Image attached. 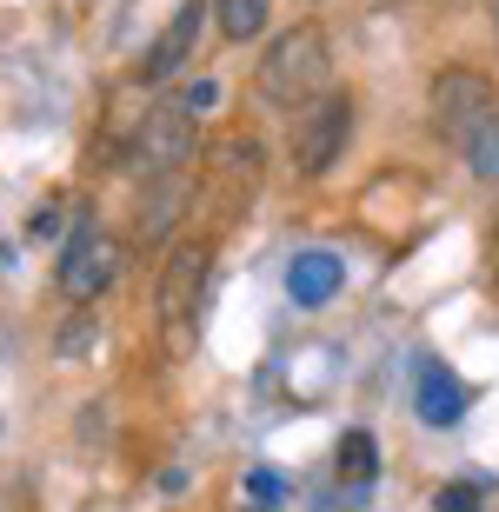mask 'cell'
<instances>
[{
    "label": "cell",
    "mask_w": 499,
    "mask_h": 512,
    "mask_svg": "<svg viewBox=\"0 0 499 512\" xmlns=\"http://www.w3.org/2000/svg\"><path fill=\"white\" fill-rule=\"evenodd\" d=\"M346 140H353V94H320L293 120V167L307 180H320L327 167H340Z\"/></svg>",
    "instance_id": "5b68a950"
},
{
    "label": "cell",
    "mask_w": 499,
    "mask_h": 512,
    "mask_svg": "<svg viewBox=\"0 0 499 512\" xmlns=\"http://www.w3.org/2000/svg\"><path fill=\"white\" fill-rule=\"evenodd\" d=\"M340 286H346V260L333 247H307V253H293L287 260V300L293 306H333L340 300Z\"/></svg>",
    "instance_id": "52a82bcc"
},
{
    "label": "cell",
    "mask_w": 499,
    "mask_h": 512,
    "mask_svg": "<svg viewBox=\"0 0 499 512\" xmlns=\"http://www.w3.org/2000/svg\"><path fill=\"white\" fill-rule=\"evenodd\" d=\"M87 346H94V320H87V313H80V320H67L60 326V360H80V353H87Z\"/></svg>",
    "instance_id": "2e32d148"
},
{
    "label": "cell",
    "mask_w": 499,
    "mask_h": 512,
    "mask_svg": "<svg viewBox=\"0 0 499 512\" xmlns=\"http://www.w3.org/2000/svg\"><path fill=\"white\" fill-rule=\"evenodd\" d=\"M333 47L320 27H287V34L273 40L267 54H260V67H253V87H260V100H273V107H313L320 94H333Z\"/></svg>",
    "instance_id": "6da1fadb"
},
{
    "label": "cell",
    "mask_w": 499,
    "mask_h": 512,
    "mask_svg": "<svg viewBox=\"0 0 499 512\" xmlns=\"http://www.w3.org/2000/svg\"><path fill=\"white\" fill-rule=\"evenodd\" d=\"M433 512H480V486H466V479L440 486V493H433Z\"/></svg>",
    "instance_id": "9a60e30c"
},
{
    "label": "cell",
    "mask_w": 499,
    "mask_h": 512,
    "mask_svg": "<svg viewBox=\"0 0 499 512\" xmlns=\"http://www.w3.org/2000/svg\"><path fill=\"white\" fill-rule=\"evenodd\" d=\"M213 20H220L227 40H253V34H267L273 0H213Z\"/></svg>",
    "instance_id": "7c38bea8"
},
{
    "label": "cell",
    "mask_w": 499,
    "mask_h": 512,
    "mask_svg": "<svg viewBox=\"0 0 499 512\" xmlns=\"http://www.w3.org/2000/svg\"><path fill=\"white\" fill-rule=\"evenodd\" d=\"M413 413H420L426 426H453V419L466 413V386H460V373H446L440 360H420V386H413Z\"/></svg>",
    "instance_id": "30bf717a"
},
{
    "label": "cell",
    "mask_w": 499,
    "mask_h": 512,
    "mask_svg": "<svg viewBox=\"0 0 499 512\" xmlns=\"http://www.w3.org/2000/svg\"><path fill=\"white\" fill-rule=\"evenodd\" d=\"M54 220H60V207H40V213H34V227H27V233H34V240H54V233H60Z\"/></svg>",
    "instance_id": "ac0fdd59"
},
{
    "label": "cell",
    "mask_w": 499,
    "mask_h": 512,
    "mask_svg": "<svg viewBox=\"0 0 499 512\" xmlns=\"http://www.w3.org/2000/svg\"><path fill=\"white\" fill-rule=\"evenodd\" d=\"M373 473H380V439L366 433V426L340 433V446H333V479H340L346 493H366Z\"/></svg>",
    "instance_id": "8fae6325"
},
{
    "label": "cell",
    "mask_w": 499,
    "mask_h": 512,
    "mask_svg": "<svg viewBox=\"0 0 499 512\" xmlns=\"http://www.w3.org/2000/svg\"><path fill=\"white\" fill-rule=\"evenodd\" d=\"M207 273H213V247L207 240H173L167 260H160L154 320H160V333H167L173 353L193 346V326H200V306H207Z\"/></svg>",
    "instance_id": "7a4b0ae2"
},
{
    "label": "cell",
    "mask_w": 499,
    "mask_h": 512,
    "mask_svg": "<svg viewBox=\"0 0 499 512\" xmlns=\"http://www.w3.org/2000/svg\"><path fill=\"white\" fill-rule=\"evenodd\" d=\"M134 160H140V180L187 167V160H193V114H187V100H160L154 114L140 120Z\"/></svg>",
    "instance_id": "8992f818"
},
{
    "label": "cell",
    "mask_w": 499,
    "mask_h": 512,
    "mask_svg": "<svg viewBox=\"0 0 499 512\" xmlns=\"http://www.w3.org/2000/svg\"><path fill=\"white\" fill-rule=\"evenodd\" d=\"M213 107V80H193L187 87V114H207Z\"/></svg>",
    "instance_id": "e0dca14e"
},
{
    "label": "cell",
    "mask_w": 499,
    "mask_h": 512,
    "mask_svg": "<svg viewBox=\"0 0 499 512\" xmlns=\"http://www.w3.org/2000/svg\"><path fill=\"white\" fill-rule=\"evenodd\" d=\"M460 160H466V167H473V173H480L486 187H493V180H499V114H486L480 127H473V133H466V140H460Z\"/></svg>",
    "instance_id": "4fadbf2b"
},
{
    "label": "cell",
    "mask_w": 499,
    "mask_h": 512,
    "mask_svg": "<svg viewBox=\"0 0 499 512\" xmlns=\"http://www.w3.org/2000/svg\"><path fill=\"white\" fill-rule=\"evenodd\" d=\"M193 200V173H154L147 187H140V240H167L173 247V227H180V213Z\"/></svg>",
    "instance_id": "9c48e42d"
},
{
    "label": "cell",
    "mask_w": 499,
    "mask_h": 512,
    "mask_svg": "<svg viewBox=\"0 0 499 512\" xmlns=\"http://www.w3.org/2000/svg\"><path fill=\"white\" fill-rule=\"evenodd\" d=\"M486 114H499L493 80L486 74H473V67H446V74H433V87H426V120H433V133H440L453 153H460V140L480 127Z\"/></svg>",
    "instance_id": "277c9868"
},
{
    "label": "cell",
    "mask_w": 499,
    "mask_h": 512,
    "mask_svg": "<svg viewBox=\"0 0 499 512\" xmlns=\"http://www.w3.org/2000/svg\"><path fill=\"white\" fill-rule=\"evenodd\" d=\"M127 260H134V247L120 240V233L94 227V220H80L74 233H67V247H60V266H54V286H60V300H74V306H94L107 286L127 273Z\"/></svg>",
    "instance_id": "3957f363"
},
{
    "label": "cell",
    "mask_w": 499,
    "mask_h": 512,
    "mask_svg": "<svg viewBox=\"0 0 499 512\" xmlns=\"http://www.w3.org/2000/svg\"><path fill=\"white\" fill-rule=\"evenodd\" d=\"M253 512H267V506H253Z\"/></svg>",
    "instance_id": "ffe728a7"
},
{
    "label": "cell",
    "mask_w": 499,
    "mask_h": 512,
    "mask_svg": "<svg viewBox=\"0 0 499 512\" xmlns=\"http://www.w3.org/2000/svg\"><path fill=\"white\" fill-rule=\"evenodd\" d=\"M247 493H253V506H280V493H287V479H280V473H273V466H253V473H247Z\"/></svg>",
    "instance_id": "5bb4252c"
},
{
    "label": "cell",
    "mask_w": 499,
    "mask_h": 512,
    "mask_svg": "<svg viewBox=\"0 0 499 512\" xmlns=\"http://www.w3.org/2000/svg\"><path fill=\"white\" fill-rule=\"evenodd\" d=\"M200 14H207L200 0H180V14H173L167 27H160V40L140 54V80H147V87H160V80L180 74V60H187L193 40H200Z\"/></svg>",
    "instance_id": "ba28073f"
},
{
    "label": "cell",
    "mask_w": 499,
    "mask_h": 512,
    "mask_svg": "<svg viewBox=\"0 0 499 512\" xmlns=\"http://www.w3.org/2000/svg\"><path fill=\"white\" fill-rule=\"evenodd\" d=\"M493 27H499V0H493Z\"/></svg>",
    "instance_id": "d6986e66"
}]
</instances>
